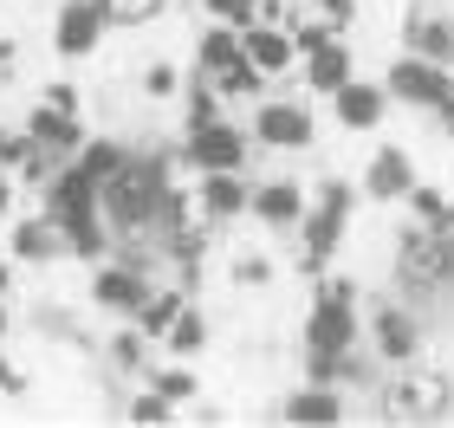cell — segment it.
<instances>
[{"mask_svg":"<svg viewBox=\"0 0 454 428\" xmlns=\"http://www.w3.org/2000/svg\"><path fill=\"white\" fill-rule=\"evenodd\" d=\"M7 253L20 260V267H52V260H66V234H59L52 214L39 208V214H27V221H13Z\"/></svg>","mask_w":454,"mask_h":428,"instance_id":"cell-16","label":"cell"},{"mask_svg":"<svg viewBox=\"0 0 454 428\" xmlns=\"http://www.w3.org/2000/svg\"><path fill=\"white\" fill-rule=\"evenodd\" d=\"M240 46H247V58H254L266 78H286V72L299 66L293 27H279V19H254V27H240Z\"/></svg>","mask_w":454,"mask_h":428,"instance_id":"cell-15","label":"cell"},{"mask_svg":"<svg viewBox=\"0 0 454 428\" xmlns=\"http://www.w3.org/2000/svg\"><path fill=\"white\" fill-rule=\"evenodd\" d=\"M299 72H305V85H312L318 97H332L344 78H357V58H350L344 39H332V46H318V52H305L299 58Z\"/></svg>","mask_w":454,"mask_h":428,"instance_id":"cell-18","label":"cell"},{"mask_svg":"<svg viewBox=\"0 0 454 428\" xmlns=\"http://www.w3.org/2000/svg\"><path fill=\"white\" fill-rule=\"evenodd\" d=\"M254 143L260 150H312V136H318V117L299 105V97H260V111H254Z\"/></svg>","mask_w":454,"mask_h":428,"instance_id":"cell-6","label":"cell"},{"mask_svg":"<svg viewBox=\"0 0 454 428\" xmlns=\"http://www.w3.org/2000/svg\"><path fill=\"white\" fill-rule=\"evenodd\" d=\"M7 324H13V312H7V299H0V338H7Z\"/></svg>","mask_w":454,"mask_h":428,"instance_id":"cell-38","label":"cell"},{"mask_svg":"<svg viewBox=\"0 0 454 428\" xmlns=\"http://www.w3.org/2000/svg\"><path fill=\"white\" fill-rule=\"evenodd\" d=\"M123 416L130 422H176V402L156 390V383H143V390H130V402H123Z\"/></svg>","mask_w":454,"mask_h":428,"instance_id":"cell-27","label":"cell"},{"mask_svg":"<svg viewBox=\"0 0 454 428\" xmlns=\"http://www.w3.org/2000/svg\"><path fill=\"white\" fill-rule=\"evenodd\" d=\"M416 182H422V175H416V156H409L403 143H383V150L364 162V182H357V189H364L370 201H409Z\"/></svg>","mask_w":454,"mask_h":428,"instance_id":"cell-13","label":"cell"},{"mask_svg":"<svg viewBox=\"0 0 454 428\" xmlns=\"http://www.w3.org/2000/svg\"><path fill=\"white\" fill-rule=\"evenodd\" d=\"M234 279H240V285H266V279H273V267H266V260H234Z\"/></svg>","mask_w":454,"mask_h":428,"instance_id":"cell-35","label":"cell"},{"mask_svg":"<svg viewBox=\"0 0 454 428\" xmlns=\"http://www.w3.org/2000/svg\"><path fill=\"white\" fill-rule=\"evenodd\" d=\"M33 390V377L27 370H20V363L13 357H0V396H7V402H20V396H27Z\"/></svg>","mask_w":454,"mask_h":428,"instance_id":"cell-32","label":"cell"},{"mask_svg":"<svg viewBox=\"0 0 454 428\" xmlns=\"http://www.w3.org/2000/svg\"><path fill=\"white\" fill-rule=\"evenodd\" d=\"M143 383H156V390H162V396H169V402H176V409H182V402H195V396H201V377L189 370V357H176V363H162V370H150V377H143Z\"/></svg>","mask_w":454,"mask_h":428,"instance_id":"cell-24","label":"cell"},{"mask_svg":"<svg viewBox=\"0 0 454 428\" xmlns=\"http://www.w3.org/2000/svg\"><path fill=\"white\" fill-rule=\"evenodd\" d=\"M195 214L208 221V228H234L240 214H254V182L240 169H208L195 182Z\"/></svg>","mask_w":454,"mask_h":428,"instance_id":"cell-8","label":"cell"},{"mask_svg":"<svg viewBox=\"0 0 454 428\" xmlns=\"http://www.w3.org/2000/svg\"><path fill=\"white\" fill-rule=\"evenodd\" d=\"M247 46H240V27H234V19H215V27H201V39H195V72H227V66H234V58H240Z\"/></svg>","mask_w":454,"mask_h":428,"instance_id":"cell-21","label":"cell"},{"mask_svg":"<svg viewBox=\"0 0 454 428\" xmlns=\"http://www.w3.org/2000/svg\"><path fill=\"white\" fill-rule=\"evenodd\" d=\"M247 150H254V130H240L234 117H215V124L182 130L176 162H189L195 175H208V169H247Z\"/></svg>","mask_w":454,"mask_h":428,"instance_id":"cell-3","label":"cell"},{"mask_svg":"<svg viewBox=\"0 0 454 428\" xmlns=\"http://www.w3.org/2000/svg\"><path fill=\"white\" fill-rule=\"evenodd\" d=\"M123 156H130V143H117V136H85V150H78L72 162H78V169H85V175L98 182V189H105V182L123 169Z\"/></svg>","mask_w":454,"mask_h":428,"instance_id":"cell-22","label":"cell"},{"mask_svg":"<svg viewBox=\"0 0 454 428\" xmlns=\"http://www.w3.org/2000/svg\"><path fill=\"white\" fill-rule=\"evenodd\" d=\"M383 85H389V97H396V105L442 111L448 97H454V66H442V58H422V52H403V58H389Z\"/></svg>","mask_w":454,"mask_h":428,"instance_id":"cell-4","label":"cell"},{"mask_svg":"<svg viewBox=\"0 0 454 428\" xmlns=\"http://www.w3.org/2000/svg\"><path fill=\"white\" fill-rule=\"evenodd\" d=\"M208 19H234V27H254L260 19V0H201Z\"/></svg>","mask_w":454,"mask_h":428,"instance_id":"cell-30","label":"cell"},{"mask_svg":"<svg viewBox=\"0 0 454 428\" xmlns=\"http://www.w3.org/2000/svg\"><path fill=\"white\" fill-rule=\"evenodd\" d=\"M13 78H20V39L0 33V85H13Z\"/></svg>","mask_w":454,"mask_h":428,"instance_id":"cell-33","label":"cell"},{"mask_svg":"<svg viewBox=\"0 0 454 428\" xmlns=\"http://www.w3.org/2000/svg\"><path fill=\"white\" fill-rule=\"evenodd\" d=\"M364 338L383 363H416V351H422V324H416L409 305H377L370 324H364Z\"/></svg>","mask_w":454,"mask_h":428,"instance_id":"cell-9","label":"cell"},{"mask_svg":"<svg viewBox=\"0 0 454 428\" xmlns=\"http://www.w3.org/2000/svg\"><path fill=\"white\" fill-rule=\"evenodd\" d=\"M182 305H189V299H182V285H156V292L143 299L137 324H143V331H150V338H162V331H169V318L182 312Z\"/></svg>","mask_w":454,"mask_h":428,"instance_id":"cell-25","label":"cell"},{"mask_svg":"<svg viewBox=\"0 0 454 428\" xmlns=\"http://www.w3.org/2000/svg\"><path fill=\"white\" fill-rule=\"evenodd\" d=\"M13 267H20V260H13V253H0V299L13 292Z\"/></svg>","mask_w":454,"mask_h":428,"instance_id":"cell-37","label":"cell"},{"mask_svg":"<svg viewBox=\"0 0 454 428\" xmlns=\"http://www.w3.org/2000/svg\"><path fill=\"white\" fill-rule=\"evenodd\" d=\"M357 195H364L357 182H338V175H325L312 189V208H305V221H299V273H325V260L344 247L350 214H357Z\"/></svg>","mask_w":454,"mask_h":428,"instance_id":"cell-1","label":"cell"},{"mask_svg":"<svg viewBox=\"0 0 454 428\" xmlns=\"http://www.w3.org/2000/svg\"><path fill=\"white\" fill-rule=\"evenodd\" d=\"M105 33H111V19L98 0H59V13H52V52L66 58V66H85V58L105 46Z\"/></svg>","mask_w":454,"mask_h":428,"instance_id":"cell-5","label":"cell"},{"mask_svg":"<svg viewBox=\"0 0 454 428\" xmlns=\"http://www.w3.org/2000/svg\"><path fill=\"white\" fill-rule=\"evenodd\" d=\"M312 13H325V19H338V27H350V19H357V0H312Z\"/></svg>","mask_w":454,"mask_h":428,"instance_id":"cell-34","label":"cell"},{"mask_svg":"<svg viewBox=\"0 0 454 428\" xmlns=\"http://www.w3.org/2000/svg\"><path fill=\"white\" fill-rule=\"evenodd\" d=\"M150 331H143L137 318H123L117 331H111V344H105V357H111V370H123V377H150Z\"/></svg>","mask_w":454,"mask_h":428,"instance_id":"cell-20","label":"cell"},{"mask_svg":"<svg viewBox=\"0 0 454 428\" xmlns=\"http://www.w3.org/2000/svg\"><path fill=\"white\" fill-rule=\"evenodd\" d=\"M305 208H312V189L293 175H273V182H254V221L273 234H299Z\"/></svg>","mask_w":454,"mask_h":428,"instance_id":"cell-11","label":"cell"},{"mask_svg":"<svg viewBox=\"0 0 454 428\" xmlns=\"http://www.w3.org/2000/svg\"><path fill=\"white\" fill-rule=\"evenodd\" d=\"M357 338H364V318H357V285L350 279H332V273H318L312 285V305H305V351H357Z\"/></svg>","mask_w":454,"mask_h":428,"instance_id":"cell-2","label":"cell"},{"mask_svg":"<svg viewBox=\"0 0 454 428\" xmlns=\"http://www.w3.org/2000/svg\"><path fill=\"white\" fill-rule=\"evenodd\" d=\"M98 7H105L111 33H137V27H156L169 0H98Z\"/></svg>","mask_w":454,"mask_h":428,"instance_id":"cell-23","label":"cell"},{"mask_svg":"<svg viewBox=\"0 0 454 428\" xmlns=\"http://www.w3.org/2000/svg\"><path fill=\"white\" fill-rule=\"evenodd\" d=\"M39 97H46V105H59V111H78V117H85V91H78V78H52Z\"/></svg>","mask_w":454,"mask_h":428,"instance_id":"cell-31","label":"cell"},{"mask_svg":"<svg viewBox=\"0 0 454 428\" xmlns=\"http://www.w3.org/2000/svg\"><path fill=\"white\" fill-rule=\"evenodd\" d=\"M156 344H162L169 357H189V363H195L201 351H208V312H201V305L189 299V305H182V312L169 318V331H162Z\"/></svg>","mask_w":454,"mask_h":428,"instance_id":"cell-19","label":"cell"},{"mask_svg":"<svg viewBox=\"0 0 454 428\" xmlns=\"http://www.w3.org/2000/svg\"><path fill=\"white\" fill-rule=\"evenodd\" d=\"M403 52H422V58L454 66V13L442 0H416V7L403 13Z\"/></svg>","mask_w":454,"mask_h":428,"instance_id":"cell-10","label":"cell"},{"mask_svg":"<svg viewBox=\"0 0 454 428\" xmlns=\"http://www.w3.org/2000/svg\"><path fill=\"white\" fill-rule=\"evenodd\" d=\"M273 416L279 422H344V396H338V383H305V390L273 402Z\"/></svg>","mask_w":454,"mask_h":428,"instance_id":"cell-17","label":"cell"},{"mask_svg":"<svg viewBox=\"0 0 454 428\" xmlns=\"http://www.w3.org/2000/svg\"><path fill=\"white\" fill-rule=\"evenodd\" d=\"M150 292H156V273L130 267V260H98V273H91V305H98V312H111V318H137Z\"/></svg>","mask_w":454,"mask_h":428,"instance_id":"cell-7","label":"cell"},{"mask_svg":"<svg viewBox=\"0 0 454 428\" xmlns=\"http://www.w3.org/2000/svg\"><path fill=\"white\" fill-rule=\"evenodd\" d=\"M13 201H20V182L13 169H0V221H13Z\"/></svg>","mask_w":454,"mask_h":428,"instance_id":"cell-36","label":"cell"},{"mask_svg":"<svg viewBox=\"0 0 454 428\" xmlns=\"http://www.w3.org/2000/svg\"><path fill=\"white\" fill-rule=\"evenodd\" d=\"M389 85L383 78H344V85L332 91V117H338V130H377L383 117H389Z\"/></svg>","mask_w":454,"mask_h":428,"instance_id":"cell-12","label":"cell"},{"mask_svg":"<svg viewBox=\"0 0 454 428\" xmlns=\"http://www.w3.org/2000/svg\"><path fill=\"white\" fill-rule=\"evenodd\" d=\"M182 85H189V78H182L176 58H150V66H143V97H156V105H176Z\"/></svg>","mask_w":454,"mask_h":428,"instance_id":"cell-26","label":"cell"},{"mask_svg":"<svg viewBox=\"0 0 454 428\" xmlns=\"http://www.w3.org/2000/svg\"><path fill=\"white\" fill-rule=\"evenodd\" d=\"M27 136L39 143V150H52V156H78L91 130H85L78 111H59V105H46V97H33L27 105Z\"/></svg>","mask_w":454,"mask_h":428,"instance_id":"cell-14","label":"cell"},{"mask_svg":"<svg viewBox=\"0 0 454 428\" xmlns=\"http://www.w3.org/2000/svg\"><path fill=\"white\" fill-rule=\"evenodd\" d=\"M338 33H344L338 19H325V13H312V19H305V27H293V46H299V58H305V52H318V46H332Z\"/></svg>","mask_w":454,"mask_h":428,"instance_id":"cell-28","label":"cell"},{"mask_svg":"<svg viewBox=\"0 0 454 428\" xmlns=\"http://www.w3.org/2000/svg\"><path fill=\"white\" fill-rule=\"evenodd\" d=\"M409 208H416V221H448L454 201L442 189H428V182H416V189H409Z\"/></svg>","mask_w":454,"mask_h":428,"instance_id":"cell-29","label":"cell"}]
</instances>
